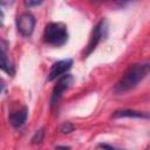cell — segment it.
<instances>
[{
  "label": "cell",
  "instance_id": "9",
  "mask_svg": "<svg viewBox=\"0 0 150 150\" xmlns=\"http://www.w3.org/2000/svg\"><path fill=\"white\" fill-rule=\"evenodd\" d=\"M1 69L6 74H8L11 76L14 75V66H13L12 61L8 59V56H7V53H6V41H4V40L1 42Z\"/></svg>",
  "mask_w": 150,
  "mask_h": 150
},
{
  "label": "cell",
  "instance_id": "14",
  "mask_svg": "<svg viewBox=\"0 0 150 150\" xmlns=\"http://www.w3.org/2000/svg\"><path fill=\"white\" fill-rule=\"evenodd\" d=\"M15 0H1V6L2 7H8V6H12L14 4Z\"/></svg>",
  "mask_w": 150,
  "mask_h": 150
},
{
  "label": "cell",
  "instance_id": "13",
  "mask_svg": "<svg viewBox=\"0 0 150 150\" xmlns=\"http://www.w3.org/2000/svg\"><path fill=\"white\" fill-rule=\"evenodd\" d=\"M43 2V0H25V5L27 7H35Z\"/></svg>",
  "mask_w": 150,
  "mask_h": 150
},
{
  "label": "cell",
  "instance_id": "3",
  "mask_svg": "<svg viewBox=\"0 0 150 150\" xmlns=\"http://www.w3.org/2000/svg\"><path fill=\"white\" fill-rule=\"evenodd\" d=\"M107 34H108V21L105 19H101L95 25V27L93 28V32H91L89 42L87 45V49H86L84 55L88 56L91 52H94L96 46L107 36Z\"/></svg>",
  "mask_w": 150,
  "mask_h": 150
},
{
  "label": "cell",
  "instance_id": "16",
  "mask_svg": "<svg viewBox=\"0 0 150 150\" xmlns=\"http://www.w3.org/2000/svg\"><path fill=\"white\" fill-rule=\"evenodd\" d=\"M88 1H90V2H93V4H100V2H102L103 0H88Z\"/></svg>",
  "mask_w": 150,
  "mask_h": 150
},
{
  "label": "cell",
  "instance_id": "2",
  "mask_svg": "<svg viewBox=\"0 0 150 150\" xmlns=\"http://www.w3.org/2000/svg\"><path fill=\"white\" fill-rule=\"evenodd\" d=\"M68 29L63 22H49L43 30V42L52 47H61L68 41Z\"/></svg>",
  "mask_w": 150,
  "mask_h": 150
},
{
  "label": "cell",
  "instance_id": "12",
  "mask_svg": "<svg viewBox=\"0 0 150 150\" xmlns=\"http://www.w3.org/2000/svg\"><path fill=\"white\" fill-rule=\"evenodd\" d=\"M60 130H61L62 134H69V132H71L74 130V125L71 123H69V122H66L64 124H62Z\"/></svg>",
  "mask_w": 150,
  "mask_h": 150
},
{
  "label": "cell",
  "instance_id": "6",
  "mask_svg": "<svg viewBox=\"0 0 150 150\" xmlns=\"http://www.w3.org/2000/svg\"><path fill=\"white\" fill-rule=\"evenodd\" d=\"M71 66H73L71 59H63V60L54 62L48 73V81H54V80L61 77L71 68Z\"/></svg>",
  "mask_w": 150,
  "mask_h": 150
},
{
  "label": "cell",
  "instance_id": "15",
  "mask_svg": "<svg viewBox=\"0 0 150 150\" xmlns=\"http://www.w3.org/2000/svg\"><path fill=\"white\" fill-rule=\"evenodd\" d=\"M97 148H108V149H114L115 146H112V145H108V144H98V145H97Z\"/></svg>",
  "mask_w": 150,
  "mask_h": 150
},
{
  "label": "cell",
  "instance_id": "1",
  "mask_svg": "<svg viewBox=\"0 0 150 150\" xmlns=\"http://www.w3.org/2000/svg\"><path fill=\"white\" fill-rule=\"evenodd\" d=\"M149 74H150V60L130 64L127 68V70L123 73L118 82L115 84L114 93L116 95H121L132 90Z\"/></svg>",
  "mask_w": 150,
  "mask_h": 150
},
{
  "label": "cell",
  "instance_id": "5",
  "mask_svg": "<svg viewBox=\"0 0 150 150\" xmlns=\"http://www.w3.org/2000/svg\"><path fill=\"white\" fill-rule=\"evenodd\" d=\"M35 23L36 20L34 18V15L29 12H25L22 14H20L16 19V28L18 32L25 36V38H29L35 28Z\"/></svg>",
  "mask_w": 150,
  "mask_h": 150
},
{
  "label": "cell",
  "instance_id": "7",
  "mask_svg": "<svg viewBox=\"0 0 150 150\" xmlns=\"http://www.w3.org/2000/svg\"><path fill=\"white\" fill-rule=\"evenodd\" d=\"M27 116H28V108L26 105H23L21 109H18V110L11 112L9 117H8V121H9V123L13 128L19 129L27 121Z\"/></svg>",
  "mask_w": 150,
  "mask_h": 150
},
{
  "label": "cell",
  "instance_id": "10",
  "mask_svg": "<svg viewBox=\"0 0 150 150\" xmlns=\"http://www.w3.org/2000/svg\"><path fill=\"white\" fill-rule=\"evenodd\" d=\"M45 137V128H41L39 130H36V132L34 134V136L32 137V144H40L43 141Z\"/></svg>",
  "mask_w": 150,
  "mask_h": 150
},
{
  "label": "cell",
  "instance_id": "4",
  "mask_svg": "<svg viewBox=\"0 0 150 150\" xmlns=\"http://www.w3.org/2000/svg\"><path fill=\"white\" fill-rule=\"evenodd\" d=\"M73 82H74V76L71 74H64L59 79V81L56 82V84L54 86L53 91H52V97H50V107L52 108L56 107V104L59 103L63 93L71 87Z\"/></svg>",
  "mask_w": 150,
  "mask_h": 150
},
{
  "label": "cell",
  "instance_id": "11",
  "mask_svg": "<svg viewBox=\"0 0 150 150\" xmlns=\"http://www.w3.org/2000/svg\"><path fill=\"white\" fill-rule=\"evenodd\" d=\"M112 1H114V4H115L117 7H120V8H124V7H127L128 5L132 4V2L136 1V0H112Z\"/></svg>",
  "mask_w": 150,
  "mask_h": 150
},
{
  "label": "cell",
  "instance_id": "8",
  "mask_svg": "<svg viewBox=\"0 0 150 150\" xmlns=\"http://www.w3.org/2000/svg\"><path fill=\"white\" fill-rule=\"evenodd\" d=\"M114 118H122V117H129V118H143V120H149L150 114L138 111V110H131V109H122V110H116L112 114Z\"/></svg>",
  "mask_w": 150,
  "mask_h": 150
},
{
  "label": "cell",
  "instance_id": "17",
  "mask_svg": "<svg viewBox=\"0 0 150 150\" xmlns=\"http://www.w3.org/2000/svg\"><path fill=\"white\" fill-rule=\"evenodd\" d=\"M56 148H63V149H69L70 146H67V145H56Z\"/></svg>",
  "mask_w": 150,
  "mask_h": 150
}]
</instances>
